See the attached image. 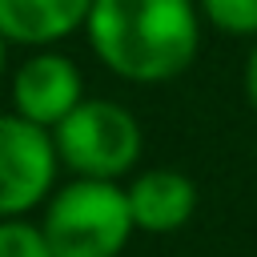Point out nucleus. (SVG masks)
Returning a JSON list of instances; mask_svg holds the SVG:
<instances>
[{
    "instance_id": "obj_1",
    "label": "nucleus",
    "mask_w": 257,
    "mask_h": 257,
    "mask_svg": "<svg viewBox=\"0 0 257 257\" xmlns=\"http://www.w3.org/2000/svg\"><path fill=\"white\" fill-rule=\"evenodd\" d=\"M84 32L112 76L165 84L197 60L201 8L197 0H92Z\"/></svg>"
},
{
    "instance_id": "obj_2",
    "label": "nucleus",
    "mask_w": 257,
    "mask_h": 257,
    "mask_svg": "<svg viewBox=\"0 0 257 257\" xmlns=\"http://www.w3.org/2000/svg\"><path fill=\"white\" fill-rule=\"evenodd\" d=\"M40 229L56 257H120V249L137 233L128 193L116 181L80 177L48 197Z\"/></svg>"
},
{
    "instance_id": "obj_3",
    "label": "nucleus",
    "mask_w": 257,
    "mask_h": 257,
    "mask_svg": "<svg viewBox=\"0 0 257 257\" xmlns=\"http://www.w3.org/2000/svg\"><path fill=\"white\" fill-rule=\"evenodd\" d=\"M60 165L80 181H120L128 169H137L145 133L137 116L104 96H84V104L52 128Z\"/></svg>"
},
{
    "instance_id": "obj_4",
    "label": "nucleus",
    "mask_w": 257,
    "mask_h": 257,
    "mask_svg": "<svg viewBox=\"0 0 257 257\" xmlns=\"http://www.w3.org/2000/svg\"><path fill=\"white\" fill-rule=\"evenodd\" d=\"M56 141L48 128L0 112V221H24L56 193Z\"/></svg>"
},
{
    "instance_id": "obj_5",
    "label": "nucleus",
    "mask_w": 257,
    "mask_h": 257,
    "mask_svg": "<svg viewBox=\"0 0 257 257\" xmlns=\"http://www.w3.org/2000/svg\"><path fill=\"white\" fill-rule=\"evenodd\" d=\"M80 104H84V76L76 60H68L64 52L40 48L12 72V112L48 133L64 124Z\"/></svg>"
},
{
    "instance_id": "obj_6",
    "label": "nucleus",
    "mask_w": 257,
    "mask_h": 257,
    "mask_svg": "<svg viewBox=\"0 0 257 257\" xmlns=\"http://www.w3.org/2000/svg\"><path fill=\"white\" fill-rule=\"evenodd\" d=\"M124 193L141 233H177L197 213V185L181 169H145L128 181Z\"/></svg>"
},
{
    "instance_id": "obj_7",
    "label": "nucleus",
    "mask_w": 257,
    "mask_h": 257,
    "mask_svg": "<svg viewBox=\"0 0 257 257\" xmlns=\"http://www.w3.org/2000/svg\"><path fill=\"white\" fill-rule=\"evenodd\" d=\"M92 0H0V36L24 48H52L88 24Z\"/></svg>"
},
{
    "instance_id": "obj_8",
    "label": "nucleus",
    "mask_w": 257,
    "mask_h": 257,
    "mask_svg": "<svg viewBox=\"0 0 257 257\" xmlns=\"http://www.w3.org/2000/svg\"><path fill=\"white\" fill-rule=\"evenodd\" d=\"M197 8L229 36H257V0H197Z\"/></svg>"
},
{
    "instance_id": "obj_9",
    "label": "nucleus",
    "mask_w": 257,
    "mask_h": 257,
    "mask_svg": "<svg viewBox=\"0 0 257 257\" xmlns=\"http://www.w3.org/2000/svg\"><path fill=\"white\" fill-rule=\"evenodd\" d=\"M0 257H56L44 229L32 221H0Z\"/></svg>"
},
{
    "instance_id": "obj_10",
    "label": "nucleus",
    "mask_w": 257,
    "mask_h": 257,
    "mask_svg": "<svg viewBox=\"0 0 257 257\" xmlns=\"http://www.w3.org/2000/svg\"><path fill=\"white\" fill-rule=\"evenodd\" d=\"M245 96H249V104H253V112H257V44L249 48V56H245Z\"/></svg>"
},
{
    "instance_id": "obj_11",
    "label": "nucleus",
    "mask_w": 257,
    "mask_h": 257,
    "mask_svg": "<svg viewBox=\"0 0 257 257\" xmlns=\"http://www.w3.org/2000/svg\"><path fill=\"white\" fill-rule=\"evenodd\" d=\"M4 64H8V40L0 36V76H4Z\"/></svg>"
}]
</instances>
